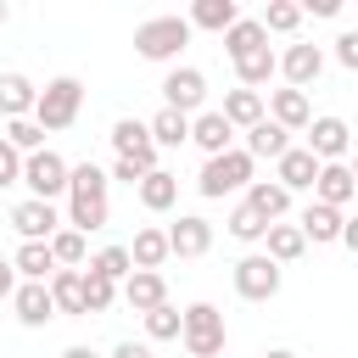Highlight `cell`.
<instances>
[{
  "label": "cell",
  "mask_w": 358,
  "mask_h": 358,
  "mask_svg": "<svg viewBox=\"0 0 358 358\" xmlns=\"http://www.w3.org/2000/svg\"><path fill=\"white\" fill-rule=\"evenodd\" d=\"M106 185H112L106 168H95V162H78V168H73V179H67V229H78V235L106 229V218H112Z\"/></svg>",
  "instance_id": "obj_1"
},
{
  "label": "cell",
  "mask_w": 358,
  "mask_h": 358,
  "mask_svg": "<svg viewBox=\"0 0 358 358\" xmlns=\"http://www.w3.org/2000/svg\"><path fill=\"white\" fill-rule=\"evenodd\" d=\"M190 17H145L140 28H134V56H145V62H179V50L190 45Z\"/></svg>",
  "instance_id": "obj_2"
},
{
  "label": "cell",
  "mask_w": 358,
  "mask_h": 358,
  "mask_svg": "<svg viewBox=\"0 0 358 358\" xmlns=\"http://www.w3.org/2000/svg\"><path fill=\"white\" fill-rule=\"evenodd\" d=\"M78 112H84V84H78L73 73H62V78H50V84L39 90L34 123H39L45 134H62V129H73V123H78Z\"/></svg>",
  "instance_id": "obj_3"
},
{
  "label": "cell",
  "mask_w": 358,
  "mask_h": 358,
  "mask_svg": "<svg viewBox=\"0 0 358 358\" xmlns=\"http://www.w3.org/2000/svg\"><path fill=\"white\" fill-rule=\"evenodd\" d=\"M252 168H257V157H252L246 145H235V151H224V157H207L201 173H196V190H201L207 201H218V196H229V190H252Z\"/></svg>",
  "instance_id": "obj_4"
},
{
  "label": "cell",
  "mask_w": 358,
  "mask_h": 358,
  "mask_svg": "<svg viewBox=\"0 0 358 358\" xmlns=\"http://www.w3.org/2000/svg\"><path fill=\"white\" fill-rule=\"evenodd\" d=\"M67 179H73V162L62 157V151H34L28 162H22V185H28V196L34 201H56V196H67Z\"/></svg>",
  "instance_id": "obj_5"
},
{
  "label": "cell",
  "mask_w": 358,
  "mask_h": 358,
  "mask_svg": "<svg viewBox=\"0 0 358 358\" xmlns=\"http://www.w3.org/2000/svg\"><path fill=\"white\" fill-rule=\"evenodd\" d=\"M185 352L190 358H224V313L213 302H190L185 308Z\"/></svg>",
  "instance_id": "obj_6"
},
{
  "label": "cell",
  "mask_w": 358,
  "mask_h": 358,
  "mask_svg": "<svg viewBox=\"0 0 358 358\" xmlns=\"http://www.w3.org/2000/svg\"><path fill=\"white\" fill-rule=\"evenodd\" d=\"M229 280H235V296L241 302H274L280 296V263L268 252H246Z\"/></svg>",
  "instance_id": "obj_7"
},
{
  "label": "cell",
  "mask_w": 358,
  "mask_h": 358,
  "mask_svg": "<svg viewBox=\"0 0 358 358\" xmlns=\"http://www.w3.org/2000/svg\"><path fill=\"white\" fill-rule=\"evenodd\" d=\"M201 101H207V73L201 67H168V78H162V106H173V112H196L201 117Z\"/></svg>",
  "instance_id": "obj_8"
},
{
  "label": "cell",
  "mask_w": 358,
  "mask_h": 358,
  "mask_svg": "<svg viewBox=\"0 0 358 358\" xmlns=\"http://www.w3.org/2000/svg\"><path fill=\"white\" fill-rule=\"evenodd\" d=\"M112 151L129 157V162H140L145 173H157V140H151V123H140V117H117V123H112Z\"/></svg>",
  "instance_id": "obj_9"
},
{
  "label": "cell",
  "mask_w": 358,
  "mask_h": 358,
  "mask_svg": "<svg viewBox=\"0 0 358 358\" xmlns=\"http://www.w3.org/2000/svg\"><path fill=\"white\" fill-rule=\"evenodd\" d=\"M280 73H285L291 90H308V84H319V73H324V50L308 45V39H291V45L280 50Z\"/></svg>",
  "instance_id": "obj_10"
},
{
  "label": "cell",
  "mask_w": 358,
  "mask_h": 358,
  "mask_svg": "<svg viewBox=\"0 0 358 358\" xmlns=\"http://www.w3.org/2000/svg\"><path fill=\"white\" fill-rule=\"evenodd\" d=\"M308 151L319 157V162H341L347 151H352V129H347V117H313L308 123Z\"/></svg>",
  "instance_id": "obj_11"
},
{
  "label": "cell",
  "mask_w": 358,
  "mask_h": 358,
  "mask_svg": "<svg viewBox=\"0 0 358 358\" xmlns=\"http://www.w3.org/2000/svg\"><path fill=\"white\" fill-rule=\"evenodd\" d=\"M11 229L22 235V241H50L56 229H62V213H56V201H17L11 207Z\"/></svg>",
  "instance_id": "obj_12"
},
{
  "label": "cell",
  "mask_w": 358,
  "mask_h": 358,
  "mask_svg": "<svg viewBox=\"0 0 358 358\" xmlns=\"http://www.w3.org/2000/svg\"><path fill=\"white\" fill-rule=\"evenodd\" d=\"M168 246H173V257H207L213 252V224L201 213H179L168 224Z\"/></svg>",
  "instance_id": "obj_13"
},
{
  "label": "cell",
  "mask_w": 358,
  "mask_h": 358,
  "mask_svg": "<svg viewBox=\"0 0 358 358\" xmlns=\"http://www.w3.org/2000/svg\"><path fill=\"white\" fill-rule=\"evenodd\" d=\"M313 201H324V207H352V201H358L352 162H324L319 179H313Z\"/></svg>",
  "instance_id": "obj_14"
},
{
  "label": "cell",
  "mask_w": 358,
  "mask_h": 358,
  "mask_svg": "<svg viewBox=\"0 0 358 358\" xmlns=\"http://www.w3.org/2000/svg\"><path fill=\"white\" fill-rule=\"evenodd\" d=\"M190 145H201L207 157H224V151H235V123L213 106V112L190 117Z\"/></svg>",
  "instance_id": "obj_15"
},
{
  "label": "cell",
  "mask_w": 358,
  "mask_h": 358,
  "mask_svg": "<svg viewBox=\"0 0 358 358\" xmlns=\"http://www.w3.org/2000/svg\"><path fill=\"white\" fill-rule=\"evenodd\" d=\"M39 106V84L28 73H0V117L17 123V117H34Z\"/></svg>",
  "instance_id": "obj_16"
},
{
  "label": "cell",
  "mask_w": 358,
  "mask_h": 358,
  "mask_svg": "<svg viewBox=\"0 0 358 358\" xmlns=\"http://www.w3.org/2000/svg\"><path fill=\"white\" fill-rule=\"evenodd\" d=\"M268 117H274L280 129H291V134H296V129L308 134V123H313L308 90H291V84H285V90H268Z\"/></svg>",
  "instance_id": "obj_17"
},
{
  "label": "cell",
  "mask_w": 358,
  "mask_h": 358,
  "mask_svg": "<svg viewBox=\"0 0 358 358\" xmlns=\"http://www.w3.org/2000/svg\"><path fill=\"white\" fill-rule=\"evenodd\" d=\"M123 302L145 319V313H157V308L168 302V280H162V274H151V268H134V274L123 280Z\"/></svg>",
  "instance_id": "obj_18"
},
{
  "label": "cell",
  "mask_w": 358,
  "mask_h": 358,
  "mask_svg": "<svg viewBox=\"0 0 358 358\" xmlns=\"http://www.w3.org/2000/svg\"><path fill=\"white\" fill-rule=\"evenodd\" d=\"M319 168H324V162H319V157H313L308 145H291V151H285V157L274 162V179H280L285 190H313Z\"/></svg>",
  "instance_id": "obj_19"
},
{
  "label": "cell",
  "mask_w": 358,
  "mask_h": 358,
  "mask_svg": "<svg viewBox=\"0 0 358 358\" xmlns=\"http://www.w3.org/2000/svg\"><path fill=\"white\" fill-rule=\"evenodd\" d=\"M11 308H17V319H22L28 330H39L45 319H56V296H50V285H39V280H22L17 296H11Z\"/></svg>",
  "instance_id": "obj_20"
},
{
  "label": "cell",
  "mask_w": 358,
  "mask_h": 358,
  "mask_svg": "<svg viewBox=\"0 0 358 358\" xmlns=\"http://www.w3.org/2000/svg\"><path fill=\"white\" fill-rule=\"evenodd\" d=\"M296 224H302V235H308L313 246H330V241H341V224H347V213H341V207H324V201H308Z\"/></svg>",
  "instance_id": "obj_21"
},
{
  "label": "cell",
  "mask_w": 358,
  "mask_h": 358,
  "mask_svg": "<svg viewBox=\"0 0 358 358\" xmlns=\"http://www.w3.org/2000/svg\"><path fill=\"white\" fill-rule=\"evenodd\" d=\"M246 207H252L257 218L280 224V218L291 213V190H285L280 179H252V190H246Z\"/></svg>",
  "instance_id": "obj_22"
},
{
  "label": "cell",
  "mask_w": 358,
  "mask_h": 358,
  "mask_svg": "<svg viewBox=\"0 0 358 358\" xmlns=\"http://www.w3.org/2000/svg\"><path fill=\"white\" fill-rule=\"evenodd\" d=\"M129 257H134V268H151V274H162V263L173 257V246H168V229H157V224L134 229V246H129Z\"/></svg>",
  "instance_id": "obj_23"
},
{
  "label": "cell",
  "mask_w": 358,
  "mask_h": 358,
  "mask_svg": "<svg viewBox=\"0 0 358 358\" xmlns=\"http://www.w3.org/2000/svg\"><path fill=\"white\" fill-rule=\"evenodd\" d=\"M218 112H224V117H229V123H235V129H257V123H263V117H268V101H263V95H257V90H229V95H224V106H218Z\"/></svg>",
  "instance_id": "obj_24"
},
{
  "label": "cell",
  "mask_w": 358,
  "mask_h": 358,
  "mask_svg": "<svg viewBox=\"0 0 358 358\" xmlns=\"http://www.w3.org/2000/svg\"><path fill=\"white\" fill-rule=\"evenodd\" d=\"M134 196H140V207H145V213H168V207L179 201V173L157 168V173H145V179H140V190H134Z\"/></svg>",
  "instance_id": "obj_25"
},
{
  "label": "cell",
  "mask_w": 358,
  "mask_h": 358,
  "mask_svg": "<svg viewBox=\"0 0 358 358\" xmlns=\"http://www.w3.org/2000/svg\"><path fill=\"white\" fill-rule=\"evenodd\" d=\"M263 252L285 268V263H296L302 252H308V235H302V224H268V235H263Z\"/></svg>",
  "instance_id": "obj_26"
},
{
  "label": "cell",
  "mask_w": 358,
  "mask_h": 358,
  "mask_svg": "<svg viewBox=\"0 0 358 358\" xmlns=\"http://www.w3.org/2000/svg\"><path fill=\"white\" fill-rule=\"evenodd\" d=\"M11 263H17L22 280H39V285H50V274H56V252H50V241H22Z\"/></svg>",
  "instance_id": "obj_27"
},
{
  "label": "cell",
  "mask_w": 358,
  "mask_h": 358,
  "mask_svg": "<svg viewBox=\"0 0 358 358\" xmlns=\"http://www.w3.org/2000/svg\"><path fill=\"white\" fill-rule=\"evenodd\" d=\"M50 296H56V313L84 319V268H56L50 274Z\"/></svg>",
  "instance_id": "obj_28"
},
{
  "label": "cell",
  "mask_w": 358,
  "mask_h": 358,
  "mask_svg": "<svg viewBox=\"0 0 358 358\" xmlns=\"http://www.w3.org/2000/svg\"><path fill=\"white\" fill-rule=\"evenodd\" d=\"M235 22H241V6H235V0H196V6H190V28L229 34Z\"/></svg>",
  "instance_id": "obj_29"
},
{
  "label": "cell",
  "mask_w": 358,
  "mask_h": 358,
  "mask_svg": "<svg viewBox=\"0 0 358 358\" xmlns=\"http://www.w3.org/2000/svg\"><path fill=\"white\" fill-rule=\"evenodd\" d=\"M246 151H252V157H268V162H280V157L291 151V129H280L274 117H263L257 129H246Z\"/></svg>",
  "instance_id": "obj_30"
},
{
  "label": "cell",
  "mask_w": 358,
  "mask_h": 358,
  "mask_svg": "<svg viewBox=\"0 0 358 358\" xmlns=\"http://www.w3.org/2000/svg\"><path fill=\"white\" fill-rule=\"evenodd\" d=\"M224 50H229V62H241V56H252V50H268V28H263L257 17H241V22L224 34Z\"/></svg>",
  "instance_id": "obj_31"
},
{
  "label": "cell",
  "mask_w": 358,
  "mask_h": 358,
  "mask_svg": "<svg viewBox=\"0 0 358 358\" xmlns=\"http://www.w3.org/2000/svg\"><path fill=\"white\" fill-rule=\"evenodd\" d=\"M280 73V56L274 50H252V56H241L235 62V78H241V90H257L263 95V84Z\"/></svg>",
  "instance_id": "obj_32"
},
{
  "label": "cell",
  "mask_w": 358,
  "mask_h": 358,
  "mask_svg": "<svg viewBox=\"0 0 358 358\" xmlns=\"http://www.w3.org/2000/svg\"><path fill=\"white\" fill-rule=\"evenodd\" d=\"M151 140H157V151H179V145L190 140V117L173 112V106H162V112L151 117Z\"/></svg>",
  "instance_id": "obj_33"
},
{
  "label": "cell",
  "mask_w": 358,
  "mask_h": 358,
  "mask_svg": "<svg viewBox=\"0 0 358 358\" xmlns=\"http://www.w3.org/2000/svg\"><path fill=\"white\" fill-rule=\"evenodd\" d=\"M90 235H78V229H56L50 235V252H56V268H90V246H84Z\"/></svg>",
  "instance_id": "obj_34"
},
{
  "label": "cell",
  "mask_w": 358,
  "mask_h": 358,
  "mask_svg": "<svg viewBox=\"0 0 358 358\" xmlns=\"http://www.w3.org/2000/svg\"><path fill=\"white\" fill-rule=\"evenodd\" d=\"M90 274H106L112 285H123V280L134 274V257H129V246H101V252L90 257Z\"/></svg>",
  "instance_id": "obj_35"
},
{
  "label": "cell",
  "mask_w": 358,
  "mask_h": 358,
  "mask_svg": "<svg viewBox=\"0 0 358 358\" xmlns=\"http://www.w3.org/2000/svg\"><path fill=\"white\" fill-rule=\"evenodd\" d=\"M117 296H123V285H112L106 274H90L84 268V313H106Z\"/></svg>",
  "instance_id": "obj_36"
},
{
  "label": "cell",
  "mask_w": 358,
  "mask_h": 358,
  "mask_svg": "<svg viewBox=\"0 0 358 358\" xmlns=\"http://www.w3.org/2000/svg\"><path fill=\"white\" fill-rule=\"evenodd\" d=\"M145 336H151V341H179V336H185V313H179L173 302H162L157 313H145Z\"/></svg>",
  "instance_id": "obj_37"
},
{
  "label": "cell",
  "mask_w": 358,
  "mask_h": 358,
  "mask_svg": "<svg viewBox=\"0 0 358 358\" xmlns=\"http://www.w3.org/2000/svg\"><path fill=\"white\" fill-rule=\"evenodd\" d=\"M257 22H263L268 34H296V28H302V6H291V0H268Z\"/></svg>",
  "instance_id": "obj_38"
},
{
  "label": "cell",
  "mask_w": 358,
  "mask_h": 358,
  "mask_svg": "<svg viewBox=\"0 0 358 358\" xmlns=\"http://www.w3.org/2000/svg\"><path fill=\"white\" fill-rule=\"evenodd\" d=\"M6 140L22 151V157H34V151H45V129L34 123V117H17V123H6Z\"/></svg>",
  "instance_id": "obj_39"
},
{
  "label": "cell",
  "mask_w": 358,
  "mask_h": 358,
  "mask_svg": "<svg viewBox=\"0 0 358 358\" xmlns=\"http://www.w3.org/2000/svg\"><path fill=\"white\" fill-rule=\"evenodd\" d=\"M229 235H235V241H246V246H252V241H263V235H268V218H257V213H252V207H246V201H241V207H235V213H229Z\"/></svg>",
  "instance_id": "obj_40"
},
{
  "label": "cell",
  "mask_w": 358,
  "mask_h": 358,
  "mask_svg": "<svg viewBox=\"0 0 358 358\" xmlns=\"http://www.w3.org/2000/svg\"><path fill=\"white\" fill-rule=\"evenodd\" d=\"M22 162H28V157L0 134V190H6V185H22Z\"/></svg>",
  "instance_id": "obj_41"
},
{
  "label": "cell",
  "mask_w": 358,
  "mask_h": 358,
  "mask_svg": "<svg viewBox=\"0 0 358 358\" xmlns=\"http://www.w3.org/2000/svg\"><path fill=\"white\" fill-rule=\"evenodd\" d=\"M336 62H341L347 73H358V28H347V34L336 39Z\"/></svg>",
  "instance_id": "obj_42"
},
{
  "label": "cell",
  "mask_w": 358,
  "mask_h": 358,
  "mask_svg": "<svg viewBox=\"0 0 358 358\" xmlns=\"http://www.w3.org/2000/svg\"><path fill=\"white\" fill-rule=\"evenodd\" d=\"M17 285H22L17 263H11V257H0V302H11V296H17Z\"/></svg>",
  "instance_id": "obj_43"
},
{
  "label": "cell",
  "mask_w": 358,
  "mask_h": 358,
  "mask_svg": "<svg viewBox=\"0 0 358 358\" xmlns=\"http://www.w3.org/2000/svg\"><path fill=\"white\" fill-rule=\"evenodd\" d=\"M112 179H123V185H134V190H140L145 168H140V162H129V157H117V162H112Z\"/></svg>",
  "instance_id": "obj_44"
},
{
  "label": "cell",
  "mask_w": 358,
  "mask_h": 358,
  "mask_svg": "<svg viewBox=\"0 0 358 358\" xmlns=\"http://www.w3.org/2000/svg\"><path fill=\"white\" fill-rule=\"evenodd\" d=\"M112 358H151V347H145V341H117Z\"/></svg>",
  "instance_id": "obj_45"
},
{
  "label": "cell",
  "mask_w": 358,
  "mask_h": 358,
  "mask_svg": "<svg viewBox=\"0 0 358 358\" xmlns=\"http://www.w3.org/2000/svg\"><path fill=\"white\" fill-rule=\"evenodd\" d=\"M302 11H313V17H341V0H308Z\"/></svg>",
  "instance_id": "obj_46"
},
{
  "label": "cell",
  "mask_w": 358,
  "mask_h": 358,
  "mask_svg": "<svg viewBox=\"0 0 358 358\" xmlns=\"http://www.w3.org/2000/svg\"><path fill=\"white\" fill-rule=\"evenodd\" d=\"M341 246L358 257V218H347V224H341Z\"/></svg>",
  "instance_id": "obj_47"
},
{
  "label": "cell",
  "mask_w": 358,
  "mask_h": 358,
  "mask_svg": "<svg viewBox=\"0 0 358 358\" xmlns=\"http://www.w3.org/2000/svg\"><path fill=\"white\" fill-rule=\"evenodd\" d=\"M62 358H101V352H95V347H67Z\"/></svg>",
  "instance_id": "obj_48"
},
{
  "label": "cell",
  "mask_w": 358,
  "mask_h": 358,
  "mask_svg": "<svg viewBox=\"0 0 358 358\" xmlns=\"http://www.w3.org/2000/svg\"><path fill=\"white\" fill-rule=\"evenodd\" d=\"M263 358H296V352H285V347H268V352H263Z\"/></svg>",
  "instance_id": "obj_49"
},
{
  "label": "cell",
  "mask_w": 358,
  "mask_h": 358,
  "mask_svg": "<svg viewBox=\"0 0 358 358\" xmlns=\"http://www.w3.org/2000/svg\"><path fill=\"white\" fill-rule=\"evenodd\" d=\"M0 22H6V0H0Z\"/></svg>",
  "instance_id": "obj_50"
},
{
  "label": "cell",
  "mask_w": 358,
  "mask_h": 358,
  "mask_svg": "<svg viewBox=\"0 0 358 358\" xmlns=\"http://www.w3.org/2000/svg\"><path fill=\"white\" fill-rule=\"evenodd\" d=\"M352 179H358V157H352Z\"/></svg>",
  "instance_id": "obj_51"
},
{
  "label": "cell",
  "mask_w": 358,
  "mask_h": 358,
  "mask_svg": "<svg viewBox=\"0 0 358 358\" xmlns=\"http://www.w3.org/2000/svg\"><path fill=\"white\" fill-rule=\"evenodd\" d=\"M185 358H190V352H185Z\"/></svg>",
  "instance_id": "obj_52"
},
{
  "label": "cell",
  "mask_w": 358,
  "mask_h": 358,
  "mask_svg": "<svg viewBox=\"0 0 358 358\" xmlns=\"http://www.w3.org/2000/svg\"><path fill=\"white\" fill-rule=\"evenodd\" d=\"M224 358H229V352H224Z\"/></svg>",
  "instance_id": "obj_53"
}]
</instances>
